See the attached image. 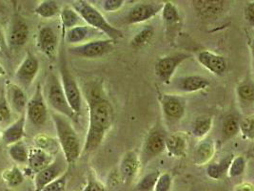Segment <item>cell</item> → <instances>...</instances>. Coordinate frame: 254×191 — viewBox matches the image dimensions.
I'll use <instances>...</instances> for the list:
<instances>
[{"mask_svg":"<svg viewBox=\"0 0 254 191\" xmlns=\"http://www.w3.org/2000/svg\"><path fill=\"white\" fill-rule=\"evenodd\" d=\"M86 100L89 109V127L83 151L90 153L103 143L113 126L115 112L100 84L93 83L89 85L86 91Z\"/></svg>","mask_w":254,"mask_h":191,"instance_id":"1","label":"cell"},{"mask_svg":"<svg viewBox=\"0 0 254 191\" xmlns=\"http://www.w3.org/2000/svg\"><path fill=\"white\" fill-rule=\"evenodd\" d=\"M51 116L63 157L68 165H73L79 159L82 152L80 139L69 119L56 112H52Z\"/></svg>","mask_w":254,"mask_h":191,"instance_id":"2","label":"cell"},{"mask_svg":"<svg viewBox=\"0 0 254 191\" xmlns=\"http://www.w3.org/2000/svg\"><path fill=\"white\" fill-rule=\"evenodd\" d=\"M71 7L80 15L85 23L102 33L107 38L116 41L123 37V32L110 23L102 12H99L90 2L85 0L73 1Z\"/></svg>","mask_w":254,"mask_h":191,"instance_id":"3","label":"cell"},{"mask_svg":"<svg viewBox=\"0 0 254 191\" xmlns=\"http://www.w3.org/2000/svg\"><path fill=\"white\" fill-rule=\"evenodd\" d=\"M43 95L45 97L47 105L52 108L54 112L73 121L77 120L78 116L74 114V112L69 106L60 80L55 73H50L48 75Z\"/></svg>","mask_w":254,"mask_h":191,"instance_id":"4","label":"cell"},{"mask_svg":"<svg viewBox=\"0 0 254 191\" xmlns=\"http://www.w3.org/2000/svg\"><path fill=\"white\" fill-rule=\"evenodd\" d=\"M59 74H60V83L62 85L64 94L69 102V105L74 112L76 116H80L82 113V105H83V98L81 93L80 87L77 84L75 78L69 71L68 63L66 60L65 53L63 49L60 51L59 57Z\"/></svg>","mask_w":254,"mask_h":191,"instance_id":"5","label":"cell"},{"mask_svg":"<svg viewBox=\"0 0 254 191\" xmlns=\"http://www.w3.org/2000/svg\"><path fill=\"white\" fill-rule=\"evenodd\" d=\"M116 41L110 38H98L81 45L69 46V54L83 59H97L104 57L115 49Z\"/></svg>","mask_w":254,"mask_h":191,"instance_id":"6","label":"cell"},{"mask_svg":"<svg viewBox=\"0 0 254 191\" xmlns=\"http://www.w3.org/2000/svg\"><path fill=\"white\" fill-rule=\"evenodd\" d=\"M25 116L36 127L44 125L49 119V109L40 84L36 85L34 95L28 99Z\"/></svg>","mask_w":254,"mask_h":191,"instance_id":"7","label":"cell"},{"mask_svg":"<svg viewBox=\"0 0 254 191\" xmlns=\"http://www.w3.org/2000/svg\"><path fill=\"white\" fill-rule=\"evenodd\" d=\"M40 70L39 60L31 52H27L24 60L14 73V84L27 90L36 79Z\"/></svg>","mask_w":254,"mask_h":191,"instance_id":"8","label":"cell"},{"mask_svg":"<svg viewBox=\"0 0 254 191\" xmlns=\"http://www.w3.org/2000/svg\"><path fill=\"white\" fill-rule=\"evenodd\" d=\"M166 135L158 127H154L148 134L139 157L141 165L145 166L155 157L160 155L165 151Z\"/></svg>","mask_w":254,"mask_h":191,"instance_id":"9","label":"cell"},{"mask_svg":"<svg viewBox=\"0 0 254 191\" xmlns=\"http://www.w3.org/2000/svg\"><path fill=\"white\" fill-rule=\"evenodd\" d=\"M190 58L186 54H174L160 58L155 63V74L163 84H171L173 81L174 73L179 67V65Z\"/></svg>","mask_w":254,"mask_h":191,"instance_id":"10","label":"cell"},{"mask_svg":"<svg viewBox=\"0 0 254 191\" xmlns=\"http://www.w3.org/2000/svg\"><path fill=\"white\" fill-rule=\"evenodd\" d=\"M68 164L64 157L55 158L54 162L46 168L36 173L35 176V191H41L47 185L58 179L67 172Z\"/></svg>","mask_w":254,"mask_h":191,"instance_id":"11","label":"cell"},{"mask_svg":"<svg viewBox=\"0 0 254 191\" xmlns=\"http://www.w3.org/2000/svg\"><path fill=\"white\" fill-rule=\"evenodd\" d=\"M161 13L166 36L170 42H174L182 27V18L179 10L173 2L166 1L164 2Z\"/></svg>","mask_w":254,"mask_h":191,"instance_id":"12","label":"cell"},{"mask_svg":"<svg viewBox=\"0 0 254 191\" xmlns=\"http://www.w3.org/2000/svg\"><path fill=\"white\" fill-rule=\"evenodd\" d=\"M58 44V34L52 27L44 26L39 29L36 36V47L49 60L57 59Z\"/></svg>","mask_w":254,"mask_h":191,"instance_id":"13","label":"cell"},{"mask_svg":"<svg viewBox=\"0 0 254 191\" xmlns=\"http://www.w3.org/2000/svg\"><path fill=\"white\" fill-rule=\"evenodd\" d=\"M164 3L160 2H142L134 5L127 13L128 24H139L148 20L161 12Z\"/></svg>","mask_w":254,"mask_h":191,"instance_id":"14","label":"cell"},{"mask_svg":"<svg viewBox=\"0 0 254 191\" xmlns=\"http://www.w3.org/2000/svg\"><path fill=\"white\" fill-rule=\"evenodd\" d=\"M162 111L167 119L180 120L186 113L185 100L176 94L164 93L160 95Z\"/></svg>","mask_w":254,"mask_h":191,"instance_id":"15","label":"cell"},{"mask_svg":"<svg viewBox=\"0 0 254 191\" xmlns=\"http://www.w3.org/2000/svg\"><path fill=\"white\" fill-rule=\"evenodd\" d=\"M29 26L24 20L23 17L16 14L12 17L9 25L7 42L12 48H20L24 46L29 39Z\"/></svg>","mask_w":254,"mask_h":191,"instance_id":"16","label":"cell"},{"mask_svg":"<svg viewBox=\"0 0 254 191\" xmlns=\"http://www.w3.org/2000/svg\"><path fill=\"white\" fill-rule=\"evenodd\" d=\"M171 85L174 87V91L176 93H196L199 91H203L208 89L210 85V82L207 78L192 75V76H186L180 77L174 82H171Z\"/></svg>","mask_w":254,"mask_h":191,"instance_id":"17","label":"cell"},{"mask_svg":"<svg viewBox=\"0 0 254 191\" xmlns=\"http://www.w3.org/2000/svg\"><path fill=\"white\" fill-rule=\"evenodd\" d=\"M4 93L12 113L19 116L25 114L28 103L26 91L17 84L12 82H7L4 87Z\"/></svg>","mask_w":254,"mask_h":191,"instance_id":"18","label":"cell"},{"mask_svg":"<svg viewBox=\"0 0 254 191\" xmlns=\"http://www.w3.org/2000/svg\"><path fill=\"white\" fill-rule=\"evenodd\" d=\"M103 36L104 35L102 33L93 27L88 25H79L67 30L65 34V41L69 46H76L94 39L102 38L101 36Z\"/></svg>","mask_w":254,"mask_h":191,"instance_id":"19","label":"cell"},{"mask_svg":"<svg viewBox=\"0 0 254 191\" xmlns=\"http://www.w3.org/2000/svg\"><path fill=\"white\" fill-rule=\"evenodd\" d=\"M141 167L139 155L133 150H128L122 156L119 163V177L125 184H130L138 173Z\"/></svg>","mask_w":254,"mask_h":191,"instance_id":"20","label":"cell"},{"mask_svg":"<svg viewBox=\"0 0 254 191\" xmlns=\"http://www.w3.org/2000/svg\"><path fill=\"white\" fill-rule=\"evenodd\" d=\"M196 59L205 69L214 76H224L228 69L226 58L219 54L210 51H202L197 55Z\"/></svg>","mask_w":254,"mask_h":191,"instance_id":"21","label":"cell"},{"mask_svg":"<svg viewBox=\"0 0 254 191\" xmlns=\"http://www.w3.org/2000/svg\"><path fill=\"white\" fill-rule=\"evenodd\" d=\"M216 152V145L212 139L204 138L201 139L197 143L193 155H192V163L197 167H203L208 165L209 162L213 159Z\"/></svg>","mask_w":254,"mask_h":191,"instance_id":"22","label":"cell"},{"mask_svg":"<svg viewBox=\"0 0 254 191\" xmlns=\"http://www.w3.org/2000/svg\"><path fill=\"white\" fill-rule=\"evenodd\" d=\"M188 136L184 132H175L166 136L165 150L174 158H184L188 152Z\"/></svg>","mask_w":254,"mask_h":191,"instance_id":"23","label":"cell"},{"mask_svg":"<svg viewBox=\"0 0 254 191\" xmlns=\"http://www.w3.org/2000/svg\"><path fill=\"white\" fill-rule=\"evenodd\" d=\"M26 116L23 114L19 116V118L12 122L9 126L3 129V131L1 132V142L9 146L12 143L23 141L26 136Z\"/></svg>","mask_w":254,"mask_h":191,"instance_id":"24","label":"cell"},{"mask_svg":"<svg viewBox=\"0 0 254 191\" xmlns=\"http://www.w3.org/2000/svg\"><path fill=\"white\" fill-rule=\"evenodd\" d=\"M192 6L197 14L202 18L217 17L225 9V2L221 0H194Z\"/></svg>","mask_w":254,"mask_h":191,"instance_id":"25","label":"cell"},{"mask_svg":"<svg viewBox=\"0 0 254 191\" xmlns=\"http://www.w3.org/2000/svg\"><path fill=\"white\" fill-rule=\"evenodd\" d=\"M55 160V156L51 155L45 151L32 147L29 149V157H28V167L33 173H38L48 166H50Z\"/></svg>","mask_w":254,"mask_h":191,"instance_id":"26","label":"cell"},{"mask_svg":"<svg viewBox=\"0 0 254 191\" xmlns=\"http://www.w3.org/2000/svg\"><path fill=\"white\" fill-rule=\"evenodd\" d=\"M213 126V117L208 115H202L197 117L192 123L191 133L198 139H204L208 135Z\"/></svg>","mask_w":254,"mask_h":191,"instance_id":"27","label":"cell"},{"mask_svg":"<svg viewBox=\"0 0 254 191\" xmlns=\"http://www.w3.org/2000/svg\"><path fill=\"white\" fill-rule=\"evenodd\" d=\"M35 147L39 148L51 155L58 154L60 146L57 139H54L46 134H38L34 138Z\"/></svg>","mask_w":254,"mask_h":191,"instance_id":"28","label":"cell"},{"mask_svg":"<svg viewBox=\"0 0 254 191\" xmlns=\"http://www.w3.org/2000/svg\"><path fill=\"white\" fill-rule=\"evenodd\" d=\"M61 12L60 6L57 1L43 0L35 7V12L42 18H53Z\"/></svg>","mask_w":254,"mask_h":191,"instance_id":"29","label":"cell"},{"mask_svg":"<svg viewBox=\"0 0 254 191\" xmlns=\"http://www.w3.org/2000/svg\"><path fill=\"white\" fill-rule=\"evenodd\" d=\"M8 153L10 158L17 165H27L29 157V148L23 141L9 145Z\"/></svg>","mask_w":254,"mask_h":191,"instance_id":"30","label":"cell"},{"mask_svg":"<svg viewBox=\"0 0 254 191\" xmlns=\"http://www.w3.org/2000/svg\"><path fill=\"white\" fill-rule=\"evenodd\" d=\"M59 14H60L62 26L66 30H69V29L74 28L76 26L82 25L81 23L84 22L82 20L80 15L73 10V8L71 6L64 7Z\"/></svg>","mask_w":254,"mask_h":191,"instance_id":"31","label":"cell"},{"mask_svg":"<svg viewBox=\"0 0 254 191\" xmlns=\"http://www.w3.org/2000/svg\"><path fill=\"white\" fill-rule=\"evenodd\" d=\"M233 155L228 156L216 164H211L207 167V175L212 180H220L228 172Z\"/></svg>","mask_w":254,"mask_h":191,"instance_id":"32","label":"cell"},{"mask_svg":"<svg viewBox=\"0 0 254 191\" xmlns=\"http://www.w3.org/2000/svg\"><path fill=\"white\" fill-rule=\"evenodd\" d=\"M1 177L4 181V183L9 188H12V189L19 187L24 182V174L16 166L5 169L2 172Z\"/></svg>","mask_w":254,"mask_h":191,"instance_id":"33","label":"cell"},{"mask_svg":"<svg viewBox=\"0 0 254 191\" xmlns=\"http://www.w3.org/2000/svg\"><path fill=\"white\" fill-rule=\"evenodd\" d=\"M154 35V29L152 26H146L142 30H140L137 34L130 40V46L134 49L145 47L147 46L152 39Z\"/></svg>","mask_w":254,"mask_h":191,"instance_id":"34","label":"cell"},{"mask_svg":"<svg viewBox=\"0 0 254 191\" xmlns=\"http://www.w3.org/2000/svg\"><path fill=\"white\" fill-rule=\"evenodd\" d=\"M12 112L6 99L4 88L0 94V129L6 128L12 123Z\"/></svg>","mask_w":254,"mask_h":191,"instance_id":"35","label":"cell"},{"mask_svg":"<svg viewBox=\"0 0 254 191\" xmlns=\"http://www.w3.org/2000/svg\"><path fill=\"white\" fill-rule=\"evenodd\" d=\"M222 131L226 138H233L239 133V120L232 115L227 116L223 121Z\"/></svg>","mask_w":254,"mask_h":191,"instance_id":"36","label":"cell"},{"mask_svg":"<svg viewBox=\"0 0 254 191\" xmlns=\"http://www.w3.org/2000/svg\"><path fill=\"white\" fill-rule=\"evenodd\" d=\"M246 167H247V162L243 156L233 157L227 173L230 178H237L245 172Z\"/></svg>","mask_w":254,"mask_h":191,"instance_id":"37","label":"cell"},{"mask_svg":"<svg viewBox=\"0 0 254 191\" xmlns=\"http://www.w3.org/2000/svg\"><path fill=\"white\" fill-rule=\"evenodd\" d=\"M236 94L240 100L248 103H253L254 100V85L251 83H243L236 88Z\"/></svg>","mask_w":254,"mask_h":191,"instance_id":"38","label":"cell"},{"mask_svg":"<svg viewBox=\"0 0 254 191\" xmlns=\"http://www.w3.org/2000/svg\"><path fill=\"white\" fill-rule=\"evenodd\" d=\"M239 132L246 140L253 141L254 137V116H247L239 121Z\"/></svg>","mask_w":254,"mask_h":191,"instance_id":"39","label":"cell"},{"mask_svg":"<svg viewBox=\"0 0 254 191\" xmlns=\"http://www.w3.org/2000/svg\"><path fill=\"white\" fill-rule=\"evenodd\" d=\"M159 175H160V172L158 170L145 175L142 179L140 180L137 185V190L141 191H153V188L155 186V183L158 179Z\"/></svg>","mask_w":254,"mask_h":191,"instance_id":"40","label":"cell"},{"mask_svg":"<svg viewBox=\"0 0 254 191\" xmlns=\"http://www.w3.org/2000/svg\"><path fill=\"white\" fill-rule=\"evenodd\" d=\"M67 182H68V174L66 172L58 179L47 185L41 191H65L67 187Z\"/></svg>","mask_w":254,"mask_h":191,"instance_id":"41","label":"cell"},{"mask_svg":"<svg viewBox=\"0 0 254 191\" xmlns=\"http://www.w3.org/2000/svg\"><path fill=\"white\" fill-rule=\"evenodd\" d=\"M173 178L169 173H160L152 191H170Z\"/></svg>","mask_w":254,"mask_h":191,"instance_id":"42","label":"cell"},{"mask_svg":"<svg viewBox=\"0 0 254 191\" xmlns=\"http://www.w3.org/2000/svg\"><path fill=\"white\" fill-rule=\"evenodd\" d=\"M102 3V9L107 12H116L120 11L124 5L126 4V1L124 0H104Z\"/></svg>","mask_w":254,"mask_h":191,"instance_id":"43","label":"cell"},{"mask_svg":"<svg viewBox=\"0 0 254 191\" xmlns=\"http://www.w3.org/2000/svg\"><path fill=\"white\" fill-rule=\"evenodd\" d=\"M84 191H108L105 188L104 185L100 183L97 178L93 175V173H90L88 176V184Z\"/></svg>","mask_w":254,"mask_h":191,"instance_id":"44","label":"cell"},{"mask_svg":"<svg viewBox=\"0 0 254 191\" xmlns=\"http://www.w3.org/2000/svg\"><path fill=\"white\" fill-rule=\"evenodd\" d=\"M244 16L245 19L251 26L254 24V2L252 1L248 3L244 9Z\"/></svg>","mask_w":254,"mask_h":191,"instance_id":"45","label":"cell"},{"mask_svg":"<svg viewBox=\"0 0 254 191\" xmlns=\"http://www.w3.org/2000/svg\"><path fill=\"white\" fill-rule=\"evenodd\" d=\"M233 191H254V186L251 183H242L236 186Z\"/></svg>","mask_w":254,"mask_h":191,"instance_id":"46","label":"cell"},{"mask_svg":"<svg viewBox=\"0 0 254 191\" xmlns=\"http://www.w3.org/2000/svg\"><path fill=\"white\" fill-rule=\"evenodd\" d=\"M6 75V70L3 67V65L0 63V77H4Z\"/></svg>","mask_w":254,"mask_h":191,"instance_id":"47","label":"cell"},{"mask_svg":"<svg viewBox=\"0 0 254 191\" xmlns=\"http://www.w3.org/2000/svg\"><path fill=\"white\" fill-rule=\"evenodd\" d=\"M2 90H3V88L0 86V94H1V92H2Z\"/></svg>","mask_w":254,"mask_h":191,"instance_id":"48","label":"cell"},{"mask_svg":"<svg viewBox=\"0 0 254 191\" xmlns=\"http://www.w3.org/2000/svg\"><path fill=\"white\" fill-rule=\"evenodd\" d=\"M2 36V32H1V28H0V37Z\"/></svg>","mask_w":254,"mask_h":191,"instance_id":"49","label":"cell"},{"mask_svg":"<svg viewBox=\"0 0 254 191\" xmlns=\"http://www.w3.org/2000/svg\"><path fill=\"white\" fill-rule=\"evenodd\" d=\"M1 129H0V142H1Z\"/></svg>","mask_w":254,"mask_h":191,"instance_id":"50","label":"cell"},{"mask_svg":"<svg viewBox=\"0 0 254 191\" xmlns=\"http://www.w3.org/2000/svg\"><path fill=\"white\" fill-rule=\"evenodd\" d=\"M0 48H1V43H0Z\"/></svg>","mask_w":254,"mask_h":191,"instance_id":"51","label":"cell"}]
</instances>
